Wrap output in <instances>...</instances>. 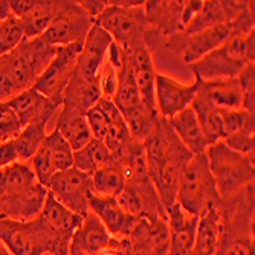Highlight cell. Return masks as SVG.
Masks as SVG:
<instances>
[{
	"label": "cell",
	"instance_id": "cell-1",
	"mask_svg": "<svg viewBox=\"0 0 255 255\" xmlns=\"http://www.w3.org/2000/svg\"><path fill=\"white\" fill-rule=\"evenodd\" d=\"M48 197V188L38 182L28 162L0 168V219L34 220Z\"/></svg>",
	"mask_w": 255,
	"mask_h": 255
},
{
	"label": "cell",
	"instance_id": "cell-2",
	"mask_svg": "<svg viewBox=\"0 0 255 255\" xmlns=\"http://www.w3.org/2000/svg\"><path fill=\"white\" fill-rule=\"evenodd\" d=\"M254 183L228 199H220V234L214 255H255Z\"/></svg>",
	"mask_w": 255,
	"mask_h": 255
},
{
	"label": "cell",
	"instance_id": "cell-3",
	"mask_svg": "<svg viewBox=\"0 0 255 255\" xmlns=\"http://www.w3.org/2000/svg\"><path fill=\"white\" fill-rule=\"evenodd\" d=\"M251 63H255V29L229 38L213 52L188 64V67L202 81H214L237 78Z\"/></svg>",
	"mask_w": 255,
	"mask_h": 255
},
{
	"label": "cell",
	"instance_id": "cell-4",
	"mask_svg": "<svg viewBox=\"0 0 255 255\" xmlns=\"http://www.w3.org/2000/svg\"><path fill=\"white\" fill-rule=\"evenodd\" d=\"M176 203L185 213L197 219L219 206L220 196L208 165L206 153L193 154L183 167L179 177Z\"/></svg>",
	"mask_w": 255,
	"mask_h": 255
},
{
	"label": "cell",
	"instance_id": "cell-5",
	"mask_svg": "<svg viewBox=\"0 0 255 255\" xmlns=\"http://www.w3.org/2000/svg\"><path fill=\"white\" fill-rule=\"evenodd\" d=\"M205 153L220 199L234 196L254 183V156H245L231 150L223 141L210 145Z\"/></svg>",
	"mask_w": 255,
	"mask_h": 255
},
{
	"label": "cell",
	"instance_id": "cell-6",
	"mask_svg": "<svg viewBox=\"0 0 255 255\" xmlns=\"http://www.w3.org/2000/svg\"><path fill=\"white\" fill-rule=\"evenodd\" d=\"M254 25H255L254 12H249L236 21H228L223 23V25L208 28L193 35H185L183 32H180L167 41L165 49L180 51L182 61L188 66L200 60L206 54L217 49L219 46H222L229 38L245 35L254 31Z\"/></svg>",
	"mask_w": 255,
	"mask_h": 255
},
{
	"label": "cell",
	"instance_id": "cell-7",
	"mask_svg": "<svg viewBox=\"0 0 255 255\" xmlns=\"http://www.w3.org/2000/svg\"><path fill=\"white\" fill-rule=\"evenodd\" d=\"M0 243L12 255H60V251L38 217L29 222L0 219Z\"/></svg>",
	"mask_w": 255,
	"mask_h": 255
},
{
	"label": "cell",
	"instance_id": "cell-8",
	"mask_svg": "<svg viewBox=\"0 0 255 255\" xmlns=\"http://www.w3.org/2000/svg\"><path fill=\"white\" fill-rule=\"evenodd\" d=\"M98 25L112 37L113 43L124 49L147 48L148 23L144 6L121 8L107 2L106 9L97 18Z\"/></svg>",
	"mask_w": 255,
	"mask_h": 255
},
{
	"label": "cell",
	"instance_id": "cell-9",
	"mask_svg": "<svg viewBox=\"0 0 255 255\" xmlns=\"http://www.w3.org/2000/svg\"><path fill=\"white\" fill-rule=\"evenodd\" d=\"M83 43H74L55 48V55L38 77L32 89L61 107L64 90L71 81Z\"/></svg>",
	"mask_w": 255,
	"mask_h": 255
},
{
	"label": "cell",
	"instance_id": "cell-10",
	"mask_svg": "<svg viewBox=\"0 0 255 255\" xmlns=\"http://www.w3.org/2000/svg\"><path fill=\"white\" fill-rule=\"evenodd\" d=\"M97 20L92 18L75 0H60L57 15L41 35L54 48L83 43Z\"/></svg>",
	"mask_w": 255,
	"mask_h": 255
},
{
	"label": "cell",
	"instance_id": "cell-11",
	"mask_svg": "<svg viewBox=\"0 0 255 255\" xmlns=\"http://www.w3.org/2000/svg\"><path fill=\"white\" fill-rule=\"evenodd\" d=\"M48 191L69 211L81 217L89 214V200L94 194L92 176L77 168H69L54 174L48 185Z\"/></svg>",
	"mask_w": 255,
	"mask_h": 255
},
{
	"label": "cell",
	"instance_id": "cell-12",
	"mask_svg": "<svg viewBox=\"0 0 255 255\" xmlns=\"http://www.w3.org/2000/svg\"><path fill=\"white\" fill-rule=\"evenodd\" d=\"M115 199L127 214L133 216L137 220H167V211L164 205H162L151 180L133 182L127 179L123 191Z\"/></svg>",
	"mask_w": 255,
	"mask_h": 255
},
{
	"label": "cell",
	"instance_id": "cell-13",
	"mask_svg": "<svg viewBox=\"0 0 255 255\" xmlns=\"http://www.w3.org/2000/svg\"><path fill=\"white\" fill-rule=\"evenodd\" d=\"M200 84L202 80L199 77H194L193 84H183L168 75L156 74L154 104L159 117L170 120L182 110L188 109L197 95Z\"/></svg>",
	"mask_w": 255,
	"mask_h": 255
},
{
	"label": "cell",
	"instance_id": "cell-14",
	"mask_svg": "<svg viewBox=\"0 0 255 255\" xmlns=\"http://www.w3.org/2000/svg\"><path fill=\"white\" fill-rule=\"evenodd\" d=\"M130 255H168L170 234L165 219L137 220L130 236Z\"/></svg>",
	"mask_w": 255,
	"mask_h": 255
},
{
	"label": "cell",
	"instance_id": "cell-15",
	"mask_svg": "<svg viewBox=\"0 0 255 255\" xmlns=\"http://www.w3.org/2000/svg\"><path fill=\"white\" fill-rule=\"evenodd\" d=\"M112 41V37L98 25V21H95L86 40L83 41L75 74L86 81H97L98 72L107 58Z\"/></svg>",
	"mask_w": 255,
	"mask_h": 255
},
{
	"label": "cell",
	"instance_id": "cell-16",
	"mask_svg": "<svg viewBox=\"0 0 255 255\" xmlns=\"http://www.w3.org/2000/svg\"><path fill=\"white\" fill-rule=\"evenodd\" d=\"M6 104L15 113L21 128L29 124L48 126L55 112L60 109L58 104H55L49 98L43 97L32 87L15 95L14 98L6 101Z\"/></svg>",
	"mask_w": 255,
	"mask_h": 255
},
{
	"label": "cell",
	"instance_id": "cell-17",
	"mask_svg": "<svg viewBox=\"0 0 255 255\" xmlns=\"http://www.w3.org/2000/svg\"><path fill=\"white\" fill-rule=\"evenodd\" d=\"M89 211L98 217L112 237H128L137 223V219L127 214L115 197L92 194L89 200Z\"/></svg>",
	"mask_w": 255,
	"mask_h": 255
},
{
	"label": "cell",
	"instance_id": "cell-18",
	"mask_svg": "<svg viewBox=\"0 0 255 255\" xmlns=\"http://www.w3.org/2000/svg\"><path fill=\"white\" fill-rule=\"evenodd\" d=\"M110 240L109 231L94 213L89 211L69 243V255H100Z\"/></svg>",
	"mask_w": 255,
	"mask_h": 255
},
{
	"label": "cell",
	"instance_id": "cell-19",
	"mask_svg": "<svg viewBox=\"0 0 255 255\" xmlns=\"http://www.w3.org/2000/svg\"><path fill=\"white\" fill-rule=\"evenodd\" d=\"M199 219L185 213L174 203L167 211V225L170 234V254L168 255H191Z\"/></svg>",
	"mask_w": 255,
	"mask_h": 255
},
{
	"label": "cell",
	"instance_id": "cell-20",
	"mask_svg": "<svg viewBox=\"0 0 255 255\" xmlns=\"http://www.w3.org/2000/svg\"><path fill=\"white\" fill-rule=\"evenodd\" d=\"M130 55L131 72L134 78L136 89L139 92L141 100L151 109H156L154 104V80H156V69L153 64L151 52L142 46L136 49H127Z\"/></svg>",
	"mask_w": 255,
	"mask_h": 255
},
{
	"label": "cell",
	"instance_id": "cell-21",
	"mask_svg": "<svg viewBox=\"0 0 255 255\" xmlns=\"http://www.w3.org/2000/svg\"><path fill=\"white\" fill-rule=\"evenodd\" d=\"M55 130L66 139L74 151L83 148L94 139L86 120V113L67 106L60 107Z\"/></svg>",
	"mask_w": 255,
	"mask_h": 255
},
{
	"label": "cell",
	"instance_id": "cell-22",
	"mask_svg": "<svg viewBox=\"0 0 255 255\" xmlns=\"http://www.w3.org/2000/svg\"><path fill=\"white\" fill-rule=\"evenodd\" d=\"M197 94L217 110L242 109V89L237 78L202 81Z\"/></svg>",
	"mask_w": 255,
	"mask_h": 255
},
{
	"label": "cell",
	"instance_id": "cell-23",
	"mask_svg": "<svg viewBox=\"0 0 255 255\" xmlns=\"http://www.w3.org/2000/svg\"><path fill=\"white\" fill-rule=\"evenodd\" d=\"M171 128L180 139V142L187 147L193 154L205 153L206 148L210 147V142L203 134V130L197 121V117L191 106L188 109L182 110L180 113L174 115L173 118L168 120Z\"/></svg>",
	"mask_w": 255,
	"mask_h": 255
},
{
	"label": "cell",
	"instance_id": "cell-24",
	"mask_svg": "<svg viewBox=\"0 0 255 255\" xmlns=\"http://www.w3.org/2000/svg\"><path fill=\"white\" fill-rule=\"evenodd\" d=\"M103 98L100 83L97 81H86L81 77H78L75 72L69 81L64 95H63V104L77 109L83 113H86L89 109L94 107L100 100Z\"/></svg>",
	"mask_w": 255,
	"mask_h": 255
},
{
	"label": "cell",
	"instance_id": "cell-25",
	"mask_svg": "<svg viewBox=\"0 0 255 255\" xmlns=\"http://www.w3.org/2000/svg\"><path fill=\"white\" fill-rule=\"evenodd\" d=\"M58 6L60 0H35V5L18 18L23 26L25 38L41 37L54 21Z\"/></svg>",
	"mask_w": 255,
	"mask_h": 255
},
{
	"label": "cell",
	"instance_id": "cell-26",
	"mask_svg": "<svg viewBox=\"0 0 255 255\" xmlns=\"http://www.w3.org/2000/svg\"><path fill=\"white\" fill-rule=\"evenodd\" d=\"M100 106L106 112L107 120H109V131H107V137H106L104 144L107 145V148L110 150V153L113 156H117L124 148H127V145L131 141H134V139L131 137L130 130L123 118L121 112L113 104V101L101 98Z\"/></svg>",
	"mask_w": 255,
	"mask_h": 255
},
{
	"label": "cell",
	"instance_id": "cell-27",
	"mask_svg": "<svg viewBox=\"0 0 255 255\" xmlns=\"http://www.w3.org/2000/svg\"><path fill=\"white\" fill-rule=\"evenodd\" d=\"M220 234V211L219 206L199 217L196 239L191 255H214Z\"/></svg>",
	"mask_w": 255,
	"mask_h": 255
},
{
	"label": "cell",
	"instance_id": "cell-28",
	"mask_svg": "<svg viewBox=\"0 0 255 255\" xmlns=\"http://www.w3.org/2000/svg\"><path fill=\"white\" fill-rule=\"evenodd\" d=\"M115 159L117 157L110 153L104 142L92 139L87 145L74 151V168L92 176L100 168L112 164Z\"/></svg>",
	"mask_w": 255,
	"mask_h": 255
},
{
	"label": "cell",
	"instance_id": "cell-29",
	"mask_svg": "<svg viewBox=\"0 0 255 255\" xmlns=\"http://www.w3.org/2000/svg\"><path fill=\"white\" fill-rule=\"evenodd\" d=\"M126 173L120 162L115 159L112 164L100 168L92 174V188L94 194L101 197H117L126 185Z\"/></svg>",
	"mask_w": 255,
	"mask_h": 255
},
{
	"label": "cell",
	"instance_id": "cell-30",
	"mask_svg": "<svg viewBox=\"0 0 255 255\" xmlns=\"http://www.w3.org/2000/svg\"><path fill=\"white\" fill-rule=\"evenodd\" d=\"M191 109L194 110L197 121L203 130L205 137L208 139L210 145L216 144L217 141L223 139V126H222V118H220V112L213 107L206 100H203L199 94L191 103Z\"/></svg>",
	"mask_w": 255,
	"mask_h": 255
},
{
	"label": "cell",
	"instance_id": "cell-31",
	"mask_svg": "<svg viewBox=\"0 0 255 255\" xmlns=\"http://www.w3.org/2000/svg\"><path fill=\"white\" fill-rule=\"evenodd\" d=\"M123 118L130 130V134L134 141L144 142L145 137L151 133L154 128L157 120L160 118L156 109L148 107L145 103H141L134 109L123 113Z\"/></svg>",
	"mask_w": 255,
	"mask_h": 255
},
{
	"label": "cell",
	"instance_id": "cell-32",
	"mask_svg": "<svg viewBox=\"0 0 255 255\" xmlns=\"http://www.w3.org/2000/svg\"><path fill=\"white\" fill-rule=\"evenodd\" d=\"M223 23H228L223 0H206V2H203L197 15L183 29V34L193 35L208 28L223 25Z\"/></svg>",
	"mask_w": 255,
	"mask_h": 255
},
{
	"label": "cell",
	"instance_id": "cell-33",
	"mask_svg": "<svg viewBox=\"0 0 255 255\" xmlns=\"http://www.w3.org/2000/svg\"><path fill=\"white\" fill-rule=\"evenodd\" d=\"M46 136H48V133H46V126L43 124H29L26 127H23L20 133L12 139L17 160L29 162L31 157L41 147Z\"/></svg>",
	"mask_w": 255,
	"mask_h": 255
},
{
	"label": "cell",
	"instance_id": "cell-34",
	"mask_svg": "<svg viewBox=\"0 0 255 255\" xmlns=\"http://www.w3.org/2000/svg\"><path fill=\"white\" fill-rule=\"evenodd\" d=\"M43 145L48 148L57 173L74 167V150L55 128L44 137Z\"/></svg>",
	"mask_w": 255,
	"mask_h": 255
},
{
	"label": "cell",
	"instance_id": "cell-35",
	"mask_svg": "<svg viewBox=\"0 0 255 255\" xmlns=\"http://www.w3.org/2000/svg\"><path fill=\"white\" fill-rule=\"evenodd\" d=\"M25 38L20 20L9 14L3 21H0V57L14 51Z\"/></svg>",
	"mask_w": 255,
	"mask_h": 255
},
{
	"label": "cell",
	"instance_id": "cell-36",
	"mask_svg": "<svg viewBox=\"0 0 255 255\" xmlns=\"http://www.w3.org/2000/svg\"><path fill=\"white\" fill-rule=\"evenodd\" d=\"M222 141L231 148L245 156L255 154V123L249 124L239 131L223 137Z\"/></svg>",
	"mask_w": 255,
	"mask_h": 255
},
{
	"label": "cell",
	"instance_id": "cell-37",
	"mask_svg": "<svg viewBox=\"0 0 255 255\" xmlns=\"http://www.w3.org/2000/svg\"><path fill=\"white\" fill-rule=\"evenodd\" d=\"M28 164L31 165L35 177L38 179V182L41 185H44L46 188H48V185L51 182V179L54 177V174L57 173L55 167H54V162L51 159V154L48 151V148H46L43 144L41 147L37 150V153L31 157V160L28 162Z\"/></svg>",
	"mask_w": 255,
	"mask_h": 255
},
{
	"label": "cell",
	"instance_id": "cell-38",
	"mask_svg": "<svg viewBox=\"0 0 255 255\" xmlns=\"http://www.w3.org/2000/svg\"><path fill=\"white\" fill-rule=\"evenodd\" d=\"M237 80L242 89V110L255 113V63L248 64Z\"/></svg>",
	"mask_w": 255,
	"mask_h": 255
},
{
	"label": "cell",
	"instance_id": "cell-39",
	"mask_svg": "<svg viewBox=\"0 0 255 255\" xmlns=\"http://www.w3.org/2000/svg\"><path fill=\"white\" fill-rule=\"evenodd\" d=\"M86 120H87L92 137L97 139V141L104 142L107 137V131H109V120H107L106 112L100 106V101L86 112Z\"/></svg>",
	"mask_w": 255,
	"mask_h": 255
},
{
	"label": "cell",
	"instance_id": "cell-40",
	"mask_svg": "<svg viewBox=\"0 0 255 255\" xmlns=\"http://www.w3.org/2000/svg\"><path fill=\"white\" fill-rule=\"evenodd\" d=\"M21 126L15 117V113L6 103H0V142L12 141L20 133Z\"/></svg>",
	"mask_w": 255,
	"mask_h": 255
},
{
	"label": "cell",
	"instance_id": "cell-41",
	"mask_svg": "<svg viewBox=\"0 0 255 255\" xmlns=\"http://www.w3.org/2000/svg\"><path fill=\"white\" fill-rule=\"evenodd\" d=\"M100 255H130V243L127 237H112L110 243Z\"/></svg>",
	"mask_w": 255,
	"mask_h": 255
},
{
	"label": "cell",
	"instance_id": "cell-42",
	"mask_svg": "<svg viewBox=\"0 0 255 255\" xmlns=\"http://www.w3.org/2000/svg\"><path fill=\"white\" fill-rule=\"evenodd\" d=\"M202 5H203L202 0H187V2H183V6H182V25H183V29L187 28L188 23L197 15Z\"/></svg>",
	"mask_w": 255,
	"mask_h": 255
},
{
	"label": "cell",
	"instance_id": "cell-43",
	"mask_svg": "<svg viewBox=\"0 0 255 255\" xmlns=\"http://www.w3.org/2000/svg\"><path fill=\"white\" fill-rule=\"evenodd\" d=\"M15 162H18V160H17V154H15L12 141L0 142V168L15 164Z\"/></svg>",
	"mask_w": 255,
	"mask_h": 255
},
{
	"label": "cell",
	"instance_id": "cell-44",
	"mask_svg": "<svg viewBox=\"0 0 255 255\" xmlns=\"http://www.w3.org/2000/svg\"><path fill=\"white\" fill-rule=\"evenodd\" d=\"M80 5L92 18L97 20L103 14V11L106 9L107 2H104V0H81Z\"/></svg>",
	"mask_w": 255,
	"mask_h": 255
},
{
	"label": "cell",
	"instance_id": "cell-45",
	"mask_svg": "<svg viewBox=\"0 0 255 255\" xmlns=\"http://www.w3.org/2000/svg\"><path fill=\"white\" fill-rule=\"evenodd\" d=\"M8 5L11 14L20 18L35 5V0H8Z\"/></svg>",
	"mask_w": 255,
	"mask_h": 255
},
{
	"label": "cell",
	"instance_id": "cell-46",
	"mask_svg": "<svg viewBox=\"0 0 255 255\" xmlns=\"http://www.w3.org/2000/svg\"><path fill=\"white\" fill-rule=\"evenodd\" d=\"M110 5L115 6H121V8H137V6H144V0H110Z\"/></svg>",
	"mask_w": 255,
	"mask_h": 255
},
{
	"label": "cell",
	"instance_id": "cell-47",
	"mask_svg": "<svg viewBox=\"0 0 255 255\" xmlns=\"http://www.w3.org/2000/svg\"><path fill=\"white\" fill-rule=\"evenodd\" d=\"M11 14L8 0H0V21H3L8 15Z\"/></svg>",
	"mask_w": 255,
	"mask_h": 255
},
{
	"label": "cell",
	"instance_id": "cell-48",
	"mask_svg": "<svg viewBox=\"0 0 255 255\" xmlns=\"http://www.w3.org/2000/svg\"><path fill=\"white\" fill-rule=\"evenodd\" d=\"M0 255H12V254H9L8 249L2 245V246H0Z\"/></svg>",
	"mask_w": 255,
	"mask_h": 255
},
{
	"label": "cell",
	"instance_id": "cell-49",
	"mask_svg": "<svg viewBox=\"0 0 255 255\" xmlns=\"http://www.w3.org/2000/svg\"><path fill=\"white\" fill-rule=\"evenodd\" d=\"M0 246H2V243H0Z\"/></svg>",
	"mask_w": 255,
	"mask_h": 255
},
{
	"label": "cell",
	"instance_id": "cell-50",
	"mask_svg": "<svg viewBox=\"0 0 255 255\" xmlns=\"http://www.w3.org/2000/svg\"><path fill=\"white\" fill-rule=\"evenodd\" d=\"M46 255H48V254H46Z\"/></svg>",
	"mask_w": 255,
	"mask_h": 255
}]
</instances>
